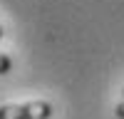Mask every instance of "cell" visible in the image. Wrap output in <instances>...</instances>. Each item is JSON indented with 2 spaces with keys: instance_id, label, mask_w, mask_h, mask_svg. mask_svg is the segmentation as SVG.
Here are the masks:
<instances>
[{
  "instance_id": "1",
  "label": "cell",
  "mask_w": 124,
  "mask_h": 119,
  "mask_svg": "<svg viewBox=\"0 0 124 119\" xmlns=\"http://www.w3.org/2000/svg\"><path fill=\"white\" fill-rule=\"evenodd\" d=\"M0 119H25V104H3Z\"/></svg>"
},
{
  "instance_id": "3",
  "label": "cell",
  "mask_w": 124,
  "mask_h": 119,
  "mask_svg": "<svg viewBox=\"0 0 124 119\" xmlns=\"http://www.w3.org/2000/svg\"><path fill=\"white\" fill-rule=\"evenodd\" d=\"M114 114H117V119H124V102H119L114 107Z\"/></svg>"
},
{
  "instance_id": "4",
  "label": "cell",
  "mask_w": 124,
  "mask_h": 119,
  "mask_svg": "<svg viewBox=\"0 0 124 119\" xmlns=\"http://www.w3.org/2000/svg\"><path fill=\"white\" fill-rule=\"evenodd\" d=\"M3 35H5V30H3V25H0V40H3Z\"/></svg>"
},
{
  "instance_id": "5",
  "label": "cell",
  "mask_w": 124,
  "mask_h": 119,
  "mask_svg": "<svg viewBox=\"0 0 124 119\" xmlns=\"http://www.w3.org/2000/svg\"><path fill=\"white\" fill-rule=\"evenodd\" d=\"M122 92H124V89H122Z\"/></svg>"
},
{
  "instance_id": "2",
  "label": "cell",
  "mask_w": 124,
  "mask_h": 119,
  "mask_svg": "<svg viewBox=\"0 0 124 119\" xmlns=\"http://www.w3.org/2000/svg\"><path fill=\"white\" fill-rule=\"evenodd\" d=\"M10 67H13V62H10V57L5 52H0V74H8Z\"/></svg>"
}]
</instances>
